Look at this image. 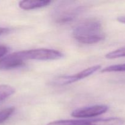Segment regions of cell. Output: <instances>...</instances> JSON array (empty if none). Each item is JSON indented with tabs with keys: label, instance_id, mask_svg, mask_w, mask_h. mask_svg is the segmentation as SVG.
I'll return each instance as SVG.
<instances>
[{
	"label": "cell",
	"instance_id": "6da1fadb",
	"mask_svg": "<svg viewBox=\"0 0 125 125\" xmlns=\"http://www.w3.org/2000/svg\"><path fill=\"white\" fill-rule=\"evenodd\" d=\"M73 36L79 43L94 44L98 43L105 38L100 21L89 18L83 21L74 28Z\"/></svg>",
	"mask_w": 125,
	"mask_h": 125
},
{
	"label": "cell",
	"instance_id": "7a4b0ae2",
	"mask_svg": "<svg viewBox=\"0 0 125 125\" xmlns=\"http://www.w3.org/2000/svg\"><path fill=\"white\" fill-rule=\"evenodd\" d=\"M84 7L72 1H63L52 10V19L56 23H66L76 18L83 11Z\"/></svg>",
	"mask_w": 125,
	"mask_h": 125
},
{
	"label": "cell",
	"instance_id": "3957f363",
	"mask_svg": "<svg viewBox=\"0 0 125 125\" xmlns=\"http://www.w3.org/2000/svg\"><path fill=\"white\" fill-rule=\"evenodd\" d=\"M21 58L25 62L27 60L50 61L62 58L63 54L60 51L50 49H34L18 51Z\"/></svg>",
	"mask_w": 125,
	"mask_h": 125
},
{
	"label": "cell",
	"instance_id": "277c9868",
	"mask_svg": "<svg viewBox=\"0 0 125 125\" xmlns=\"http://www.w3.org/2000/svg\"><path fill=\"white\" fill-rule=\"evenodd\" d=\"M101 68V65H97L92 66V67L86 68L73 75L61 76L58 78H55L52 81V84L54 85H65L67 84H72V83L78 81L81 79H84L85 78L92 75Z\"/></svg>",
	"mask_w": 125,
	"mask_h": 125
},
{
	"label": "cell",
	"instance_id": "5b68a950",
	"mask_svg": "<svg viewBox=\"0 0 125 125\" xmlns=\"http://www.w3.org/2000/svg\"><path fill=\"white\" fill-rule=\"evenodd\" d=\"M108 106L106 105H95L77 109L72 112L71 115L75 118H86L97 117L106 112Z\"/></svg>",
	"mask_w": 125,
	"mask_h": 125
},
{
	"label": "cell",
	"instance_id": "8992f818",
	"mask_svg": "<svg viewBox=\"0 0 125 125\" xmlns=\"http://www.w3.org/2000/svg\"><path fill=\"white\" fill-rule=\"evenodd\" d=\"M24 65V61L20 57L18 52L7 55L0 59V70H6L21 67Z\"/></svg>",
	"mask_w": 125,
	"mask_h": 125
},
{
	"label": "cell",
	"instance_id": "52a82bcc",
	"mask_svg": "<svg viewBox=\"0 0 125 125\" xmlns=\"http://www.w3.org/2000/svg\"><path fill=\"white\" fill-rule=\"evenodd\" d=\"M51 2V1L48 0H26L21 1L18 5L21 9L28 10L46 7Z\"/></svg>",
	"mask_w": 125,
	"mask_h": 125
},
{
	"label": "cell",
	"instance_id": "ba28073f",
	"mask_svg": "<svg viewBox=\"0 0 125 125\" xmlns=\"http://www.w3.org/2000/svg\"><path fill=\"white\" fill-rule=\"evenodd\" d=\"M124 120L118 117L94 119L89 120V125H123Z\"/></svg>",
	"mask_w": 125,
	"mask_h": 125
},
{
	"label": "cell",
	"instance_id": "9c48e42d",
	"mask_svg": "<svg viewBox=\"0 0 125 125\" xmlns=\"http://www.w3.org/2000/svg\"><path fill=\"white\" fill-rule=\"evenodd\" d=\"M90 120H63L50 122L46 125H89Z\"/></svg>",
	"mask_w": 125,
	"mask_h": 125
},
{
	"label": "cell",
	"instance_id": "30bf717a",
	"mask_svg": "<svg viewBox=\"0 0 125 125\" xmlns=\"http://www.w3.org/2000/svg\"><path fill=\"white\" fill-rule=\"evenodd\" d=\"M15 92V90L13 87L8 85H0V102L8 98Z\"/></svg>",
	"mask_w": 125,
	"mask_h": 125
},
{
	"label": "cell",
	"instance_id": "8fae6325",
	"mask_svg": "<svg viewBox=\"0 0 125 125\" xmlns=\"http://www.w3.org/2000/svg\"><path fill=\"white\" fill-rule=\"evenodd\" d=\"M15 108L13 107H7L0 111V124L6 122L13 114Z\"/></svg>",
	"mask_w": 125,
	"mask_h": 125
},
{
	"label": "cell",
	"instance_id": "7c38bea8",
	"mask_svg": "<svg viewBox=\"0 0 125 125\" xmlns=\"http://www.w3.org/2000/svg\"><path fill=\"white\" fill-rule=\"evenodd\" d=\"M125 72V63L122 64L113 65L109 66L101 70L102 73H108V72Z\"/></svg>",
	"mask_w": 125,
	"mask_h": 125
},
{
	"label": "cell",
	"instance_id": "4fadbf2b",
	"mask_svg": "<svg viewBox=\"0 0 125 125\" xmlns=\"http://www.w3.org/2000/svg\"><path fill=\"white\" fill-rule=\"evenodd\" d=\"M106 57L107 59H117L120 57H125V47L116 50L115 51H111L106 54Z\"/></svg>",
	"mask_w": 125,
	"mask_h": 125
},
{
	"label": "cell",
	"instance_id": "5bb4252c",
	"mask_svg": "<svg viewBox=\"0 0 125 125\" xmlns=\"http://www.w3.org/2000/svg\"><path fill=\"white\" fill-rule=\"evenodd\" d=\"M8 51V48L6 46L0 45V58L4 56Z\"/></svg>",
	"mask_w": 125,
	"mask_h": 125
},
{
	"label": "cell",
	"instance_id": "9a60e30c",
	"mask_svg": "<svg viewBox=\"0 0 125 125\" xmlns=\"http://www.w3.org/2000/svg\"><path fill=\"white\" fill-rule=\"evenodd\" d=\"M117 20L118 21L120 22V23L125 24V16H120V17H118V18H117Z\"/></svg>",
	"mask_w": 125,
	"mask_h": 125
},
{
	"label": "cell",
	"instance_id": "2e32d148",
	"mask_svg": "<svg viewBox=\"0 0 125 125\" xmlns=\"http://www.w3.org/2000/svg\"><path fill=\"white\" fill-rule=\"evenodd\" d=\"M8 29H6V28H0V35H2V34H4V33L7 32Z\"/></svg>",
	"mask_w": 125,
	"mask_h": 125
}]
</instances>
